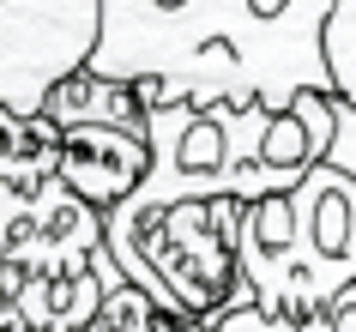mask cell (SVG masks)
<instances>
[{
	"mask_svg": "<svg viewBox=\"0 0 356 332\" xmlns=\"http://www.w3.org/2000/svg\"><path fill=\"white\" fill-rule=\"evenodd\" d=\"M338 0H103L91 73L127 79L145 109L266 103L332 91L326 24Z\"/></svg>",
	"mask_w": 356,
	"mask_h": 332,
	"instance_id": "1",
	"label": "cell"
},
{
	"mask_svg": "<svg viewBox=\"0 0 356 332\" xmlns=\"http://www.w3.org/2000/svg\"><path fill=\"white\" fill-rule=\"evenodd\" d=\"M236 266L266 314L308 320L356 284V169L326 157L290 193L242 205Z\"/></svg>",
	"mask_w": 356,
	"mask_h": 332,
	"instance_id": "2",
	"label": "cell"
},
{
	"mask_svg": "<svg viewBox=\"0 0 356 332\" xmlns=\"http://www.w3.org/2000/svg\"><path fill=\"white\" fill-rule=\"evenodd\" d=\"M242 200H139L127 193L103 212V242L115 266L175 314L218 320L236 302H254L236 266Z\"/></svg>",
	"mask_w": 356,
	"mask_h": 332,
	"instance_id": "3",
	"label": "cell"
},
{
	"mask_svg": "<svg viewBox=\"0 0 356 332\" xmlns=\"http://www.w3.org/2000/svg\"><path fill=\"white\" fill-rule=\"evenodd\" d=\"M103 0H0V109H42L97 49Z\"/></svg>",
	"mask_w": 356,
	"mask_h": 332,
	"instance_id": "4",
	"label": "cell"
},
{
	"mask_svg": "<svg viewBox=\"0 0 356 332\" xmlns=\"http://www.w3.org/2000/svg\"><path fill=\"white\" fill-rule=\"evenodd\" d=\"M103 242V205L49 175L37 187L0 182V260L19 272H73L91 266Z\"/></svg>",
	"mask_w": 356,
	"mask_h": 332,
	"instance_id": "5",
	"label": "cell"
},
{
	"mask_svg": "<svg viewBox=\"0 0 356 332\" xmlns=\"http://www.w3.org/2000/svg\"><path fill=\"white\" fill-rule=\"evenodd\" d=\"M151 169V133L133 127H60V182L91 205H121Z\"/></svg>",
	"mask_w": 356,
	"mask_h": 332,
	"instance_id": "6",
	"label": "cell"
},
{
	"mask_svg": "<svg viewBox=\"0 0 356 332\" xmlns=\"http://www.w3.org/2000/svg\"><path fill=\"white\" fill-rule=\"evenodd\" d=\"M115 278L127 272L115 266L109 248L91 266H73V272H19V302H13L19 332H85Z\"/></svg>",
	"mask_w": 356,
	"mask_h": 332,
	"instance_id": "7",
	"label": "cell"
},
{
	"mask_svg": "<svg viewBox=\"0 0 356 332\" xmlns=\"http://www.w3.org/2000/svg\"><path fill=\"white\" fill-rule=\"evenodd\" d=\"M42 115L55 121V127H133V133H151V109L139 103L127 79H103L91 67H79L73 79H60Z\"/></svg>",
	"mask_w": 356,
	"mask_h": 332,
	"instance_id": "8",
	"label": "cell"
},
{
	"mask_svg": "<svg viewBox=\"0 0 356 332\" xmlns=\"http://www.w3.org/2000/svg\"><path fill=\"white\" fill-rule=\"evenodd\" d=\"M60 175V127L42 109H0V182L37 187Z\"/></svg>",
	"mask_w": 356,
	"mask_h": 332,
	"instance_id": "9",
	"label": "cell"
},
{
	"mask_svg": "<svg viewBox=\"0 0 356 332\" xmlns=\"http://www.w3.org/2000/svg\"><path fill=\"white\" fill-rule=\"evenodd\" d=\"M85 332H211V320L175 314V308H163V302H151L133 278H115L109 296H103V308H97V320Z\"/></svg>",
	"mask_w": 356,
	"mask_h": 332,
	"instance_id": "10",
	"label": "cell"
},
{
	"mask_svg": "<svg viewBox=\"0 0 356 332\" xmlns=\"http://www.w3.org/2000/svg\"><path fill=\"white\" fill-rule=\"evenodd\" d=\"M326 67H332V91L356 103V0H338L332 24H326Z\"/></svg>",
	"mask_w": 356,
	"mask_h": 332,
	"instance_id": "11",
	"label": "cell"
},
{
	"mask_svg": "<svg viewBox=\"0 0 356 332\" xmlns=\"http://www.w3.org/2000/svg\"><path fill=\"white\" fill-rule=\"evenodd\" d=\"M211 332H296V320H278L260 302H236V308H224L211 320Z\"/></svg>",
	"mask_w": 356,
	"mask_h": 332,
	"instance_id": "12",
	"label": "cell"
},
{
	"mask_svg": "<svg viewBox=\"0 0 356 332\" xmlns=\"http://www.w3.org/2000/svg\"><path fill=\"white\" fill-rule=\"evenodd\" d=\"M296 332H356V284H350V290H338L320 314L296 320Z\"/></svg>",
	"mask_w": 356,
	"mask_h": 332,
	"instance_id": "13",
	"label": "cell"
}]
</instances>
